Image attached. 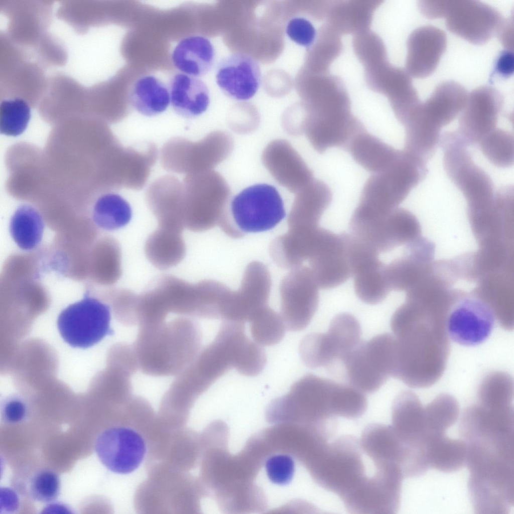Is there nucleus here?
<instances>
[{
	"label": "nucleus",
	"instance_id": "nucleus-7",
	"mask_svg": "<svg viewBox=\"0 0 514 514\" xmlns=\"http://www.w3.org/2000/svg\"><path fill=\"white\" fill-rule=\"evenodd\" d=\"M233 141L227 133L217 131L193 142L181 137L171 139L162 146L160 162L166 171L186 175L212 170L231 153Z\"/></svg>",
	"mask_w": 514,
	"mask_h": 514
},
{
	"label": "nucleus",
	"instance_id": "nucleus-54",
	"mask_svg": "<svg viewBox=\"0 0 514 514\" xmlns=\"http://www.w3.org/2000/svg\"><path fill=\"white\" fill-rule=\"evenodd\" d=\"M513 20H504L497 34L503 45L508 50L513 51Z\"/></svg>",
	"mask_w": 514,
	"mask_h": 514
},
{
	"label": "nucleus",
	"instance_id": "nucleus-16",
	"mask_svg": "<svg viewBox=\"0 0 514 514\" xmlns=\"http://www.w3.org/2000/svg\"><path fill=\"white\" fill-rule=\"evenodd\" d=\"M94 448L102 464L110 471L131 473L141 465L146 453L144 438L134 429L116 426L108 428L97 437Z\"/></svg>",
	"mask_w": 514,
	"mask_h": 514
},
{
	"label": "nucleus",
	"instance_id": "nucleus-45",
	"mask_svg": "<svg viewBox=\"0 0 514 514\" xmlns=\"http://www.w3.org/2000/svg\"><path fill=\"white\" fill-rule=\"evenodd\" d=\"M31 116V108L24 99H5L0 105V130L2 134L17 137L27 128Z\"/></svg>",
	"mask_w": 514,
	"mask_h": 514
},
{
	"label": "nucleus",
	"instance_id": "nucleus-56",
	"mask_svg": "<svg viewBox=\"0 0 514 514\" xmlns=\"http://www.w3.org/2000/svg\"><path fill=\"white\" fill-rule=\"evenodd\" d=\"M117 147H116V148H117ZM116 148H115V149H116ZM115 149H114V150H115ZM112 153H113V152H112ZM112 154H111V155H112ZM110 157H111V156H110ZM110 160H109V163H110Z\"/></svg>",
	"mask_w": 514,
	"mask_h": 514
},
{
	"label": "nucleus",
	"instance_id": "nucleus-23",
	"mask_svg": "<svg viewBox=\"0 0 514 514\" xmlns=\"http://www.w3.org/2000/svg\"><path fill=\"white\" fill-rule=\"evenodd\" d=\"M215 80L221 91L228 97L238 101L252 98L261 82V71L258 62L243 53H232L218 64Z\"/></svg>",
	"mask_w": 514,
	"mask_h": 514
},
{
	"label": "nucleus",
	"instance_id": "nucleus-20",
	"mask_svg": "<svg viewBox=\"0 0 514 514\" xmlns=\"http://www.w3.org/2000/svg\"><path fill=\"white\" fill-rule=\"evenodd\" d=\"M365 75L369 88L387 97L401 123L420 102L411 76L388 60L365 68Z\"/></svg>",
	"mask_w": 514,
	"mask_h": 514
},
{
	"label": "nucleus",
	"instance_id": "nucleus-47",
	"mask_svg": "<svg viewBox=\"0 0 514 514\" xmlns=\"http://www.w3.org/2000/svg\"><path fill=\"white\" fill-rule=\"evenodd\" d=\"M59 475L52 469L44 468L35 472L30 478L28 493L34 500L49 503L57 499L60 492Z\"/></svg>",
	"mask_w": 514,
	"mask_h": 514
},
{
	"label": "nucleus",
	"instance_id": "nucleus-10",
	"mask_svg": "<svg viewBox=\"0 0 514 514\" xmlns=\"http://www.w3.org/2000/svg\"><path fill=\"white\" fill-rule=\"evenodd\" d=\"M443 166L446 173L461 191L468 210L482 208L491 203L495 196L491 179L473 161L467 146L457 140L445 142Z\"/></svg>",
	"mask_w": 514,
	"mask_h": 514
},
{
	"label": "nucleus",
	"instance_id": "nucleus-11",
	"mask_svg": "<svg viewBox=\"0 0 514 514\" xmlns=\"http://www.w3.org/2000/svg\"><path fill=\"white\" fill-rule=\"evenodd\" d=\"M403 478L398 469L375 468L373 474L342 502L353 514L396 513L400 505Z\"/></svg>",
	"mask_w": 514,
	"mask_h": 514
},
{
	"label": "nucleus",
	"instance_id": "nucleus-1",
	"mask_svg": "<svg viewBox=\"0 0 514 514\" xmlns=\"http://www.w3.org/2000/svg\"><path fill=\"white\" fill-rule=\"evenodd\" d=\"M446 315L418 302L406 301L393 315L395 338L393 377L414 388H428L443 375L450 344Z\"/></svg>",
	"mask_w": 514,
	"mask_h": 514
},
{
	"label": "nucleus",
	"instance_id": "nucleus-18",
	"mask_svg": "<svg viewBox=\"0 0 514 514\" xmlns=\"http://www.w3.org/2000/svg\"><path fill=\"white\" fill-rule=\"evenodd\" d=\"M503 102L501 93L489 86H479L468 94L456 131L467 147L478 144L496 128Z\"/></svg>",
	"mask_w": 514,
	"mask_h": 514
},
{
	"label": "nucleus",
	"instance_id": "nucleus-17",
	"mask_svg": "<svg viewBox=\"0 0 514 514\" xmlns=\"http://www.w3.org/2000/svg\"><path fill=\"white\" fill-rule=\"evenodd\" d=\"M339 383L313 374H307L294 382L285 395L289 404L313 425H330L336 416Z\"/></svg>",
	"mask_w": 514,
	"mask_h": 514
},
{
	"label": "nucleus",
	"instance_id": "nucleus-53",
	"mask_svg": "<svg viewBox=\"0 0 514 514\" xmlns=\"http://www.w3.org/2000/svg\"><path fill=\"white\" fill-rule=\"evenodd\" d=\"M1 511L4 510V512H13L18 509L19 497L13 489L7 487L1 488Z\"/></svg>",
	"mask_w": 514,
	"mask_h": 514
},
{
	"label": "nucleus",
	"instance_id": "nucleus-3",
	"mask_svg": "<svg viewBox=\"0 0 514 514\" xmlns=\"http://www.w3.org/2000/svg\"><path fill=\"white\" fill-rule=\"evenodd\" d=\"M363 455L359 439L343 435L326 444L310 461V471L320 486L342 499L369 476Z\"/></svg>",
	"mask_w": 514,
	"mask_h": 514
},
{
	"label": "nucleus",
	"instance_id": "nucleus-26",
	"mask_svg": "<svg viewBox=\"0 0 514 514\" xmlns=\"http://www.w3.org/2000/svg\"><path fill=\"white\" fill-rule=\"evenodd\" d=\"M146 199L159 227L181 232L185 228L183 183L177 177L165 175L154 180Z\"/></svg>",
	"mask_w": 514,
	"mask_h": 514
},
{
	"label": "nucleus",
	"instance_id": "nucleus-14",
	"mask_svg": "<svg viewBox=\"0 0 514 514\" xmlns=\"http://www.w3.org/2000/svg\"><path fill=\"white\" fill-rule=\"evenodd\" d=\"M444 17L449 31L476 45L497 34L505 20L491 6L471 0L447 1Z\"/></svg>",
	"mask_w": 514,
	"mask_h": 514
},
{
	"label": "nucleus",
	"instance_id": "nucleus-29",
	"mask_svg": "<svg viewBox=\"0 0 514 514\" xmlns=\"http://www.w3.org/2000/svg\"><path fill=\"white\" fill-rule=\"evenodd\" d=\"M332 200L330 187L323 181L314 179L296 193L288 216L289 229L318 227Z\"/></svg>",
	"mask_w": 514,
	"mask_h": 514
},
{
	"label": "nucleus",
	"instance_id": "nucleus-43",
	"mask_svg": "<svg viewBox=\"0 0 514 514\" xmlns=\"http://www.w3.org/2000/svg\"><path fill=\"white\" fill-rule=\"evenodd\" d=\"M248 322L252 338L261 346L275 345L285 335L286 327L281 314L268 305L256 310Z\"/></svg>",
	"mask_w": 514,
	"mask_h": 514
},
{
	"label": "nucleus",
	"instance_id": "nucleus-51",
	"mask_svg": "<svg viewBox=\"0 0 514 514\" xmlns=\"http://www.w3.org/2000/svg\"><path fill=\"white\" fill-rule=\"evenodd\" d=\"M447 1H420L418 6L422 14L427 18L435 19L444 17Z\"/></svg>",
	"mask_w": 514,
	"mask_h": 514
},
{
	"label": "nucleus",
	"instance_id": "nucleus-48",
	"mask_svg": "<svg viewBox=\"0 0 514 514\" xmlns=\"http://www.w3.org/2000/svg\"><path fill=\"white\" fill-rule=\"evenodd\" d=\"M267 475L271 482L279 485L289 484L292 480L295 464L293 458L285 454H276L269 458L265 463Z\"/></svg>",
	"mask_w": 514,
	"mask_h": 514
},
{
	"label": "nucleus",
	"instance_id": "nucleus-46",
	"mask_svg": "<svg viewBox=\"0 0 514 514\" xmlns=\"http://www.w3.org/2000/svg\"><path fill=\"white\" fill-rule=\"evenodd\" d=\"M353 46L357 57L364 68L387 61V50L383 41L369 30L354 35Z\"/></svg>",
	"mask_w": 514,
	"mask_h": 514
},
{
	"label": "nucleus",
	"instance_id": "nucleus-19",
	"mask_svg": "<svg viewBox=\"0 0 514 514\" xmlns=\"http://www.w3.org/2000/svg\"><path fill=\"white\" fill-rule=\"evenodd\" d=\"M317 243L308 261L318 287L335 288L351 276L346 244V233L339 234L321 228Z\"/></svg>",
	"mask_w": 514,
	"mask_h": 514
},
{
	"label": "nucleus",
	"instance_id": "nucleus-22",
	"mask_svg": "<svg viewBox=\"0 0 514 514\" xmlns=\"http://www.w3.org/2000/svg\"><path fill=\"white\" fill-rule=\"evenodd\" d=\"M271 286V276L266 266L258 261L249 263L244 272L239 288L232 292L226 320L248 322L256 310L268 305Z\"/></svg>",
	"mask_w": 514,
	"mask_h": 514
},
{
	"label": "nucleus",
	"instance_id": "nucleus-13",
	"mask_svg": "<svg viewBox=\"0 0 514 514\" xmlns=\"http://www.w3.org/2000/svg\"><path fill=\"white\" fill-rule=\"evenodd\" d=\"M416 220L408 210L396 208L386 215L351 220L350 233L379 253L409 242L417 231Z\"/></svg>",
	"mask_w": 514,
	"mask_h": 514
},
{
	"label": "nucleus",
	"instance_id": "nucleus-21",
	"mask_svg": "<svg viewBox=\"0 0 514 514\" xmlns=\"http://www.w3.org/2000/svg\"><path fill=\"white\" fill-rule=\"evenodd\" d=\"M360 443L375 467H397L407 477L413 468V452L399 438L391 425L371 424L363 430Z\"/></svg>",
	"mask_w": 514,
	"mask_h": 514
},
{
	"label": "nucleus",
	"instance_id": "nucleus-8",
	"mask_svg": "<svg viewBox=\"0 0 514 514\" xmlns=\"http://www.w3.org/2000/svg\"><path fill=\"white\" fill-rule=\"evenodd\" d=\"M395 360V337L385 333L361 341L341 361L350 385L371 394L393 376Z\"/></svg>",
	"mask_w": 514,
	"mask_h": 514
},
{
	"label": "nucleus",
	"instance_id": "nucleus-36",
	"mask_svg": "<svg viewBox=\"0 0 514 514\" xmlns=\"http://www.w3.org/2000/svg\"><path fill=\"white\" fill-rule=\"evenodd\" d=\"M144 250L153 266L165 270L176 266L184 259L186 246L182 232L159 227L147 239Z\"/></svg>",
	"mask_w": 514,
	"mask_h": 514
},
{
	"label": "nucleus",
	"instance_id": "nucleus-42",
	"mask_svg": "<svg viewBox=\"0 0 514 514\" xmlns=\"http://www.w3.org/2000/svg\"><path fill=\"white\" fill-rule=\"evenodd\" d=\"M460 407L453 396L441 394L424 407L426 435L445 433L457 420Z\"/></svg>",
	"mask_w": 514,
	"mask_h": 514
},
{
	"label": "nucleus",
	"instance_id": "nucleus-40",
	"mask_svg": "<svg viewBox=\"0 0 514 514\" xmlns=\"http://www.w3.org/2000/svg\"><path fill=\"white\" fill-rule=\"evenodd\" d=\"M325 333L327 345L335 360H342L361 341L360 324L349 313L335 316Z\"/></svg>",
	"mask_w": 514,
	"mask_h": 514
},
{
	"label": "nucleus",
	"instance_id": "nucleus-49",
	"mask_svg": "<svg viewBox=\"0 0 514 514\" xmlns=\"http://www.w3.org/2000/svg\"><path fill=\"white\" fill-rule=\"evenodd\" d=\"M286 32L292 41L308 48L313 46L317 36L312 24L302 17H295L289 21Z\"/></svg>",
	"mask_w": 514,
	"mask_h": 514
},
{
	"label": "nucleus",
	"instance_id": "nucleus-38",
	"mask_svg": "<svg viewBox=\"0 0 514 514\" xmlns=\"http://www.w3.org/2000/svg\"><path fill=\"white\" fill-rule=\"evenodd\" d=\"M128 100L141 114L153 116L168 108L170 102L169 90L155 76L145 75L138 78L132 86Z\"/></svg>",
	"mask_w": 514,
	"mask_h": 514
},
{
	"label": "nucleus",
	"instance_id": "nucleus-4",
	"mask_svg": "<svg viewBox=\"0 0 514 514\" xmlns=\"http://www.w3.org/2000/svg\"><path fill=\"white\" fill-rule=\"evenodd\" d=\"M284 202L277 189L268 184L249 186L234 197L219 224L234 238L269 230L285 217Z\"/></svg>",
	"mask_w": 514,
	"mask_h": 514
},
{
	"label": "nucleus",
	"instance_id": "nucleus-25",
	"mask_svg": "<svg viewBox=\"0 0 514 514\" xmlns=\"http://www.w3.org/2000/svg\"><path fill=\"white\" fill-rule=\"evenodd\" d=\"M446 46V34L442 30L432 25L417 28L407 40L406 71L417 78L430 76L436 70Z\"/></svg>",
	"mask_w": 514,
	"mask_h": 514
},
{
	"label": "nucleus",
	"instance_id": "nucleus-30",
	"mask_svg": "<svg viewBox=\"0 0 514 514\" xmlns=\"http://www.w3.org/2000/svg\"><path fill=\"white\" fill-rule=\"evenodd\" d=\"M378 254L374 251L364 252L351 266L356 295L363 302L370 305L382 302L390 291L384 277L386 265L379 260Z\"/></svg>",
	"mask_w": 514,
	"mask_h": 514
},
{
	"label": "nucleus",
	"instance_id": "nucleus-24",
	"mask_svg": "<svg viewBox=\"0 0 514 514\" xmlns=\"http://www.w3.org/2000/svg\"><path fill=\"white\" fill-rule=\"evenodd\" d=\"M262 160L274 179L292 193H296L314 179L311 169L286 140L270 142L263 151Z\"/></svg>",
	"mask_w": 514,
	"mask_h": 514
},
{
	"label": "nucleus",
	"instance_id": "nucleus-39",
	"mask_svg": "<svg viewBox=\"0 0 514 514\" xmlns=\"http://www.w3.org/2000/svg\"><path fill=\"white\" fill-rule=\"evenodd\" d=\"M10 232L19 248L31 250L41 242L44 229V220L40 212L34 207L19 206L12 216Z\"/></svg>",
	"mask_w": 514,
	"mask_h": 514
},
{
	"label": "nucleus",
	"instance_id": "nucleus-55",
	"mask_svg": "<svg viewBox=\"0 0 514 514\" xmlns=\"http://www.w3.org/2000/svg\"><path fill=\"white\" fill-rule=\"evenodd\" d=\"M44 510H70V509H69V507H67L66 506H65L64 505H62L61 504H57V503L56 504L52 503V504H50L49 505L47 506V507L45 508H44Z\"/></svg>",
	"mask_w": 514,
	"mask_h": 514
},
{
	"label": "nucleus",
	"instance_id": "nucleus-31",
	"mask_svg": "<svg viewBox=\"0 0 514 514\" xmlns=\"http://www.w3.org/2000/svg\"><path fill=\"white\" fill-rule=\"evenodd\" d=\"M319 228H291L277 237L270 246L273 260L278 266L290 270L302 266L312 254Z\"/></svg>",
	"mask_w": 514,
	"mask_h": 514
},
{
	"label": "nucleus",
	"instance_id": "nucleus-52",
	"mask_svg": "<svg viewBox=\"0 0 514 514\" xmlns=\"http://www.w3.org/2000/svg\"><path fill=\"white\" fill-rule=\"evenodd\" d=\"M513 70V51L505 50L501 52L496 60L494 72L500 76H510Z\"/></svg>",
	"mask_w": 514,
	"mask_h": 514
},
{
	"label": "nucleus",
	"instance_id": "nucleus-41",
	"mask_svg": "<svg viewBox=\"0 0 514 514\" xmlns=\"http://www.w3.org/2000/svg\"><path fill=\"white\" fill-rule=\"evenodd\" d=\"M132 217L130 203L120 195L112 192L103 194L97 199L92 215L95 224L107 231L125 226Z\"/></svg>",
	"mask_w": 514,
	"mask_h": 514
},
{
	"label": "nucleus",
	"instance_id": "nucleus-50",
	"mask_svg": "<svg viewBox=\"0 0 514 514\" xmlns=\"http://www.w3.org/2000/svg\"><path fill=\"white\" fill-rule=\"evenodd\" d=\"M28 409L25 401L19 397L6 399L1 405V418L4 423L15 424L25 421Z\"/></svg>",
	"mask_w": 514,
	"mask_h": 514
},
{
	"label": "nucleus",
	"instance_id": "nucleus-9",
	"mask_svg": "<svg viewBox=\"0 0 514 514\" xmlns=\"http://www.w3.org/2000/svg\"><path fill=\"white\" fill-rule=\"evenodd\" d=\"M110 320V307L85 293L81 300L61 312L57 323L65 342L74 348L85 349L113 334Z\"/></svg>",
	"mask_w": 514,
	"mask_h": 514
},
{
	"label": "nucleus",
	"instance_id": "nucleus-34",
	"mask_svg": "<svg viewBox=\"0 0 514 514\" xmlns=\"http://www.w3.org/2000/svg\"><path fill=\"white\" fill-rule=\"evenodd\" d=\"M346 150L357 164L372 174L388 168L400 152L370 134L366 129L353 137Z\"/></svg>",
	"mask_w": 514,
	"mask_h": 514
},
{
	"label": "nucleus",
	"instance_id": "nucleus-12",
	"mask_svg": "<svg viewBox=\"0 0 514 514\" xmlns=\"http://www.w3.org/2000/svg\"><path fill=\"white\" fill-rule=\"evenodd\" d=\"M318 285L309 267L291 270L282 280L281 315L286 329L298 331L310 323L319 304Z\"/></svg>",
	"mask_w": 514,
	"mask_h": 514
},
{
	"label": "nucleus",
	"instance_id": "nucleus-37",
	"mask_svg": "<svg viewBox=\"0 0 514 514\" xmlns=\"http://www.w3.org/2000/svg\"><path fill=\"white\" fill-rule=\"evenodd\" d=\"M466 444L462 439H454L446 433L428 435L426 456L430 468L444 472L457 471L466 465Z\"/></svg>",
	"mask_w": 514,
	"mask_h": 514
},
{
	"label": "nucleus",
	"instance_id": "nucleus-27",
	"mask_svg": "<svg viewBox=\"0 0 514 514\" xmlns=\"http://www.w3.org/2000/svg\"><path fill=\"white\" fill-rule=\"evenodd\" d=\"M468 94L465 88L456 81L442 82L437 85L428 99L420 102L410 114L441 130L462 111Z\"/></svg>",
	"mask_w": 514,
	"mask_h": 514
},
{
	"label": "nucleus",
	"instance_id": "nucleus-28",
	"mask_svg": "<svg viewBox=\"0 0 514 514\" xmlns=\"http://www.w3.org/2000/svg\"><path fill=\"white\" fill-rule=\"evenodd\" d=\"M391 426L407 447L426 451L424 407L412 391H403L396 397L392 407Z\"/></svg>",
	"mask_w": 514,
	"mask_h": 514
},
{
	"label": "nucleus",
	"instance_id": "nucleus-33",
	"mask_svg": "<svg viewBox=\"0 0 514 514\" xmlns=\"http://www.w3.org/2000/svg\"><path fill=\"white\" fill-rule=\"evenodd\" d=\"M214 48L207 38L191 35L181 39L171 54L174 67L184 74L197 77L212 69L214 63Z\"/></svg>",
	"mask_w": 514,
	"mask_h": 514
},
{
	"label": "nucleus",
	"instance_id": "nucleus-32",
	"mask_svg": "<svg viewBox=\"0 0 514 514\" xmlns=\"http://www.w3.org/2000/svg\"><path fill=\"white\" fill-rule=\"evenodd\" d=\"M169 89L172 107L182 116H197L209 106V89L206 84L197 77L184 73L176 74L170 81Z\"/></svg>",
	"mask_w": 514,
	"mask_h": 514
},
{
	"label": "nucleus",
	"instance_id": "nucleus-35",
	"mask_svg": "<svg viewBox=\"0 0 514 514\" xmlns=\"http://www.w3.org/2000/svg\"><path fill=\"white\" fill-rule=\"evenodd\" d=\"M380 5L375 1H342L331 4L327 24L339 35H354L369 30L374 11Z\"/></svg>",
	"mask_w": 514,
	"mask_h": 514
},
{
	"label": "nucleus",
	"instance_id": "nucleus-15",
	"mask_svg": "<svg viewBox=\"0 0 514 514\" xmlns=\"http://www.w3.org/2000/svg\"><path fill=\"white\" fill-rule=\"evenodd\" d=\"M495 320L493 311L483 300L464 297L452 301L446 318V330L455 343L474 346L488 338Z\"/></svg>",
	"mask_w": 514,
	"mask_h": 514
},
{
	"label": "nucleus",
	"instance_id": "nucleus-6",
	"mask_svg": "<svg viewBox=\"0 0 514 514\" xmlns=\"http://www.w3.org/2000/svg\"><path fill=\"white\" fill-rule=\"evenodd\" d=\"M464 441L469 482L494 490L514 485L513 444L491 436H475Z\"/></svg>",
	"mask_w": 514,
	"mask_h": 514
},
{
	"label": "nucleus",
	"instance_id": "nucleus-44",
	"mask_svg": "<svg viewBox=\"0 0 514 514\" xmlns=\"http://www.w3.org/2000/svg\"><path fill=\"white\" fill-rule=\"evenodd\" d=\"M478 144L483 155L493 165L500 168L513 165V135L509 131L496 127Z\"/></svg>",
	"mask_w": 514,
	"mask_h": 514
},
{
	"label": "nucleus",
	"instance_id": "nucleus-2",
	"mask_svg": "<svg viewBox=\"0 0 514 514\" xmlns=\"http://www.w3.org/2000/svg\"><path fill=\"white\" fill-rule=\"evenodd\" d=\"M427 174L425 162L404 150H400L388 168L372 174L367 179L355 210L371 216L389 214L405 200Z\"/></svg>",
	"mask_w": 514,
	"mask_h": 514
},
{
	"label": "nucleus",
	"instance_id": "nucleus-5",
	"mask_svg": "<svg viewBox=\"0 0 514 514\" xmlns=\"http://www.w3.org/2000/svg\"><path fill=\"white\" fill-rule=\"evenodd\" d=\"M182 183L185 228L201 232L219 225L230 196L223 177L211 170L187 175Z\"/></svg>",
	"mask_w": 514,
	"mask_h": 514
}]
</instances>
